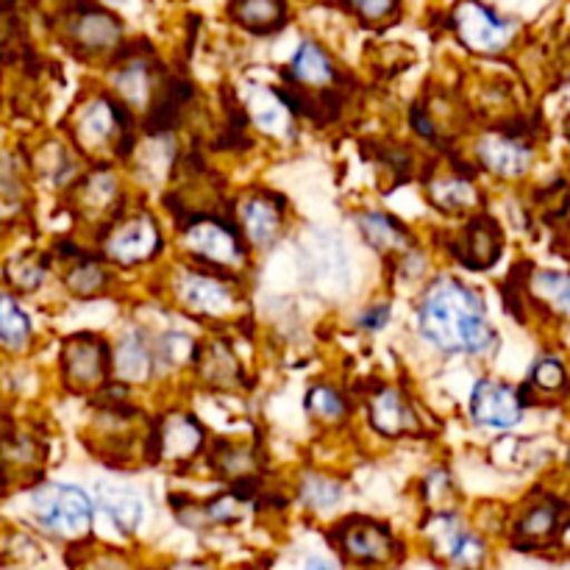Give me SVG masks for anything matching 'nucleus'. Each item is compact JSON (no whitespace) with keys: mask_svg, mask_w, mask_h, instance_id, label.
I'll return each mask as SVG.
<instances>
[{"mask_svg":"<svg viewBox=\"0 0 570 570\" xmlns=\"http://www.w3.org/2000/svg\"><path fill=\"white\" fill-rule=\"evenodd\" d=\"M390 321V306L382 304V306H373V309L365 312V317L360 321L362 328H384Z\"/></svg>","mask_w":570,"mask_h":570,"instance_id":"35","label":"nucleus"},{"mask_svg":"<svg viewBox=\"0 0 570 570\" xmlns=\"http://www.w3.org/2000/svg\"><path fill=\"white\" fill-rule=\"evenodd\" d=\"M471 415L473 421L490 429H510L521 423L523 399L515 387L504 382L484 379L473 387L471 395Z\"/></svg>","mask_w":570,"mask_h":570,"instance_id":"9","label":"nucleus"},{"mask_svg":"<svg viewBox=\"0 0 570 570\" xmlns=\"http://www.w3.org/2000/svg\"><path fill=\"white\" fill-rule=\"evenodd\" d=\"M306 410L315 417H323L328 423H337L345 417V399L332 387H315L306 395Z\"/></svg>","mask_w":570,"mask_h":570,"instance_id":"28","label":"nucleus"},{"mask_svg":"<svg viewBox=\"0 0 570 570\" xmlns=\"http://www.w3.org/2000/svg\"><path fill=\"white\" fill-rule=\"evenodd\" d=\"M501 250H504V237H501V226L488 215L473 217L460 234L454 245L456 259L471 271H488L499 262Z\"/></svg>","mask_w":570,"mask_h":570,"instance_id":"11","label":"nucleus"},{"mask_svg":"<svg viewBox=\"0 0 570 570\" xmlns=\"http://www.w3.org/2000/svg\"><path fill=\"white\" fill-rule=\"evenodd\" d=\"M31 507L39 527H45L56 538L76 540L87 534L92 523V501L72 484H42L33 493Z\"/></svg>","mask_w":570,"mask_h":570,"instance_id":"2","label":"nucleus"},{"mask_svg":"<svg viewBox=\"0 0 570 570\" xmlns=\"http://www.w3.org/2000/svg\"><path fill=\"white\" fill-rule=\"evenodd\" d=\"M161 250V232L156 226L154 217L148 212L126 217V220L109 226L104 237V254L106 259L117 262V265H142L150 262Z\"/></svg>","mask_w":570,"mask_h":570,"instance_id":"6","label":"nucleus"},{"mask_svg":"<svg viewBox=\"0 0 570 570\" xmlns=\"http://www.w3.org/2000/svg\"><path fill=\"white\" fill-rule=\"evenodd\" d=\"M187 245L200 262L223 267L239 265L245 254L239 245V234L215 217H193L187 228Z\"/></svg>","mask_w":570,"mask_h":570,"instance_id":"8","label":"nucleus"},{"mask_svg":"<svg viewBox=\"0 0 570 570\" xmlns=\"http://www.w3.org/2000/svg\"><path fill=\"white\" fill-rule=\"evenodd\" d=\"M421 334L449 354H482L495 343L482 298L468 284L438 278L417 312Z\"/></svg>","mask_w":570,"mask_h":570,"instance_id":"1","label":"nucleus"},{"mask_svg":"<svg viewBox=\"0 0 570 570\" xmlns=\"http://www.w3.org/2000/svg\"><path fill=\"white\" fill-rule=\"evenodd\" d=\"M570 527V507L562 501H543L534 504L515 527V543L521 549H543L554 543L562 532Z\"/></svg>","mask_w":570,"mask_h":570,"instance_id":"12","label":"nucleus"},{"mask_svg":"<svg viewBox=\"0 0 570 570\" xmlns=\"http://www.w3.org/2000/svg\"><path fill=\"white\" fill-rule=\"evenodd\" d=\"M67 39L72 50L83 59L106 56L120 45L122 22L109 9H100L95 3H81L70 11L67 20Z\"/></svg>","mask_w":570,"mask_h":570,"instance_id":"5","label":"nucleus"},{"mask_svg":"<svg viewBox=\"0 0 570 570\" xmlns=\"http://www.w3.org/2000/svg\"><path fill=\"white\" fill-rule=\"evenodd\" d=\"M228 14L250 33H273L287 22L284 0H232Z\"/></svg>","mask_w":570,"mask_h":570,"instance_id":"18","label":"nucleus"},{"mask_svg":"<svg viewBox=\"0 0 570 570\" xmlns=\"http://www.w3.org/2000/svg\"><path fill=\"white\" fill-rule=\"evenodd\" d=\"M100 501H104V512L109 515V521L115 523L120 532H134L142 518V504H139L137 495L131 490L120 488H104L100 490Z\"/></svg>","mask_w":570,"mask_h":570,"instance_id":"21","label":"nucleus"},{"mask_svg":"<svg viewBox=\"0 0 570 570\" xmlns=\"http://www.w3.org/2000/svg\"><path fill=\"white\" fill-rule=\"evenodd\" d=\"M111 354L109 345L95 334H76L61 351V376L72 393H100L109 382Z\"/></svg>","mask_w":570,"mask_h":570,"instance_id":"4","label":"nucleus"},{"mask_svg":"<svg viewBox=\"0 0 570 570\" xmlns=\"http://www.w3.org/2000/svg\"><path fill=\"white\" fill-rule=\"evenodd\" d=\"M176 295L195 315L226 317L237 309L232 287L220 278L204 276V273H181L176 282Z\"/></svg>","mask_w":570,"mask_h":570,"instance_id":"10","label":"nucleus"},{"mask_svg":"<svg viewBox=\"0 0 570 570\" xmlns=\"http://www.w3.org/2000/svg\"><path fill=\"white\" fill-rule=\"evenodd\" d=\"M371 426L384 438H401L417 432V415L404 401L401 390L384 387L371 399Z\"/></svg>","mask_w":570,"mask_h":570,"instance_id":"16","label":"nucleus"},{"mask_svg":"<svg viewBox=\"0 0 570 570\" xmlns=\"http://www.w3.org/2000/svg\"><path fill=\"white\" fill-rule=\"evenodd\" d=\"M117 198V181L111 173L98 170L89 173L78 187V204L87 212H106L111 200Z\"/></svg>","mask_w":570,"mask_h":570,"instance_id":"24","label":"nucleus"},{"mask_svg":"<svg viewBox=\"0 0 570 570\" xmlns=\"http://www.w3.org/2000/svg\"><path fill=\"white\" fill-rule=\"evenodd\" d=\"M351 11H354L356 20H362L365 26H384L393 17H399L401 0H345Z\"/></svg>","mask_w":570,"mask_h":570,"instance_id":"29","label":"nucleus"},{"mask_svg":"<svg viewBox=\"0 0 570 570\" xmlns=\"http://www.w3.org/2000/svg\"><path fill=\"white\" fill-rule=\"evenodd\" d=\"M340 554L356 566H384V562L395 560V543L393 532L387 523H379L373 518H345L328 534Z\"/></svg>","mask_w":570,"mask_h":570,"instance_id":"3","label":"nucleus"},{"mask_svg":"<svg viewBox=\"0 0 570 570\" xmlns=\"http://www.w3.org/2000/svg\"><path fill=\"white\" fill-rule=\"evenodd\" d=\"M360 223H362V232H365L367 243H371L373 248L401 250L410 245V234H406L404 226H401L399 220H393V217L373 212V215L362 217Z\"/></svg>","mask_w":570,"mask_h":570,"instance_id":"22","label":"nucleus"},{"mask_svg":"<svg viewBox=\"0 0 570 570\" xmlns=\"http://www.w3.org/2000/svg\"><path fill=\"white\" fill-rule=\"evenodd\" d=\"M31 337V321H28L26 312L17 306L14 298L9 295H0V340L11 348H22Z\"/></svg>","mask_w":570,"mask_h":570,"instance_id":"25","label":"nucleus"},{"mask_svg":"<svg viewBox=\"0 0 570 570\" xmlns=\"http://www.w3.org/2000/svg\"><path fill=\"white\" fill-rule=\"evenodd\" d=\"M479 156L490 173L515 178L527 173L529 161H532V148L515 134H490L479 142Z\"/></svg>","mask_w":570,"mask_h":570,"instance_id":"14","label":"nucleus"},{"mask_svg":"<svg viewBox=\"0 0 570 570\" xmlns=\"http://www.w3.org/2000/svg\"><path fill=\"white\" fill-rule=\"evenodd\" d=\"M150 362H154V356H150L148 345H142L137 337H131L126 343V348H122L117 365H120V373L126 379H145L150 373Z\"/></svg>","mask_w":570,"mask_h":570,"instance_id":"31","label":"nucleus"},{"mask_svg":"<svg viewBox=\"0 0 570 570\" xmlns=\"http://www.w3.org/2000/svg\"><path fill=\"white\" fill-rule=\"evenodd\" d=\"M337 495H340V488L337 484H328L326 479H309V482L304 484V499L309 501L312 507L332 504Z\"/></svg>","mask_w":570,"mask_h":570,"instance_id":"34","label":"nucleus"},{"mask_svg":"<svg viewBox=\"0 0 570 570\" xmlns=\"http://www.w3.org/2000/svg\"><path fill=\"white\" fill-rule=\"evenodd\" d=\"M239 501H243V495L237 493H226L220 495V499H212L206 501V518H209L212 523H220V527H226V523H237L239 518H243V510H239Z\"/></svg>","mask_w":570,"mask_h":570,"instance_id":"33","label":"nucleus"},{"mask_svg":"<svg viewBox=\"0 0 570 570\" xmlns=\"http://www.w3.org/2000/svg\"><path fill=\"white\" fill-rule=\"evenodd\" d=\"M254 115L265 131L287 134L289 131V109L278 95L262 92L254 98Z\"/></svg>","mask_w":570,"mask_h":570,"instance_id":"27","label":"nucleus"},{"mask_svg":"<svg viewBox=\"0 0 570 570\" xmlns=\"http://www.w3.org/2000/svg\"><path fill=\"white\" fill-rule=\"evenodd\" d=\"M106 282H109V276H106V271L95 259L78 262V265L67 273V287H70L78 298H92V295L104 293Z\"/></svg>","mask_w":570,"mask_h":570,"instance_id":"26","label":"nucleus"},{"mask_svg":"<svg viewBox=\"0 0 570 570\" xmlns=\"http://www.w3.org/2000/svg\"><path fill=\"white\" fill-rule=\"evenodd\" d=\"M566 384H568V376H566V367H562V362L546 356V360H540L538 365H534L532 379H529L527 387H538V390H543V393H560Z\"/></svg>","mask_w":570,"mask_h":570,"instance_id":"32","label":"nucleus"},{"mask_svg":"<svg viewBox=\"0 0 570 570\" xmlns=\"http://www.w3.org/2000/svg\"><path fill=\"white\" fill-rule=\"evenodd\" d=\"M529 289L560 315L570 317V276L557 271H538L529 282Z\"/></svg>","mask_w":570,"mask_h":570,"instance_id":"23","label":"nucleus"},{"mask_svg":"<svg viewBox=\"0 0 570 570\" xmlns=\"http://www.w3.org/2000/svg\"><path fill=\"white\" fill-rule=\"evenodd\" d=\"M115 87L126 104L148 106L154 100V72H150L148 61L145 59H128L120 70L115 72Z\"/></svg>","mask_w":570,"mask_h":570,"instance_id":"20","label":"nucleus"},{"mask_svg":"<svg viewBox=\"0 0 570 570\" xmlns=\"http://www.w3.org/2000/svg\"><path fill=\"white\" fill-rule=\"evenodd\" d=\"M434 549L443 551L456 566H479L484 560V546L473 538L454 515H440L432 527Z\"/></svg>","mask_w":570,"mask_h":570,"instance_id":"17","label":"nucleus"},{"mask_svg":"<svg viewBox=\"0 0 570 570\" xmlns=\"http://www.w3.org/2000/svg\"><path fill=\"white\" fill-rule=\"evenodd\" d=\"M566 134H568V139H570V117H568V122H566Z\"/></svg>","mask_w":570,"mask_h":570,"instance_id":"36","label":"nucleus"},{"mask_svg":"<svg viewBox=\"0 0 570 570\" xmlns=\"http://www.w3.org/2000/svg\"><path fill=\"white\" fill-rule=\"evenodd\" d=\"M451 22H454L460 42L476 53H495L510 42L512 22L479 0H462L451 14Z\"/></svg>","mask_w":570,"mask_h":570,"instance_id":"7","label":"nucleus"},{"mask_svg":"<svg viewBox=\"0 0 570 570\" xmlns=\"http://www.w3.org/2000/svg\"><path fill=\"white\" fill-rule=\"evenodd\" d=\"M239 217H243L245 237L254 245H259V248H271L278 239V234H282V200H276L267 193L250 195L243 204V215Z\"/></svg>","mask_w":570,"mask_h":570,"instance_id":"15","label":"nucleus"},{"mask_svg":"<svg viewBox=\"0 0 570 570\" xmlns=\"http://www.w3.org/2000/svg\"><path fill=\"white\" fill-rule=\"evenodd\" d=\"M432 198L440 209L445 212H462L473 204V189L471 184L462 181V178H454V181H440L438 187L432 189Z\"/></svg>","mask_w":570,"mask_h":570,"instance_id":"30","label":"nucleus"},{"mask_svg":"<svg viewBox=\"0 0 570 570\" xmlns=\"http://www.w3.org/2000/svg\"><path fill=\"white\" fill-rule=\"evenodd\" d=\"M126 109L111 100H92L78 117V142L87 148H104L117 134L126 137Z\"/></svg>","mask_w":570,"mask_h":570,"instance_id":"13","label":"nucleus"},{"mask_svg":"<svg viewBox=\"0 0 570 570\" xmlns=\"http://www.w3.org/2000/svg\"><path fill=\"white\" fill-rule=\"evenodd\" d=\"M289 76L295 78V83L306 89H323L332 87L337 70H334V61L328 59L326 50L317 42H304L293 56V65H289Z\"/></svg>","mask_w":570,"mask_h":570,"instance_id":"19","label":"nucleus"}]
</instances>
